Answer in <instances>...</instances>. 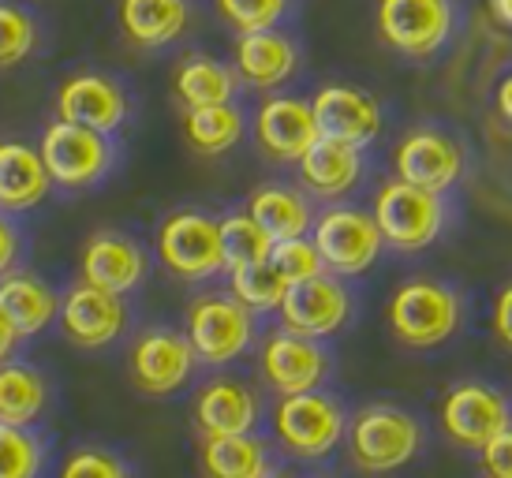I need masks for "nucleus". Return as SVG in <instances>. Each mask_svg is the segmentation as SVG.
Returning a JSON list of instances; mask_svg holds the SVG:
<instances>
[{
    "instance_id": "nucleus-1",
    "label": "nucleus",
    "mask_w": 512,
    "mask_h": 478,
    "mask_svg": "<svg viewBox=\"0 0 512 478\" xmlns=\"http://www.w3.org/2000/svg\"><path fill=\"white\" fill-rule=\"evenodd\" d=\"M464 322V296L445 281H404L389 299V329L404 348L427 352L456 337Z\"/></svg>"
},
{
    "instance_id": "nucleus-2",
    "label": "nucleus",
    "mask_w": 512,
    "mask_h": 478,
    "mask_svg": "<svg viewBox=\"0 0 512 478\" xmlns=\"http://www.w3.org/2000/svg\"><path fill=\"white\" fill-rule=\"evenodd\" d=\"M423 449V426L412 411L397 404H367L348 422V452L352 464L367 475H389L412 464Z\"/></svg>"
},
{
    "instance_id": "nucleus-3",
    "label": "nucleus",
    "mask_w": 512,
    "mask_h": 478,
    "mask_svg": "<svg viewBox=\"0 0 512 478\" xmlns=\"http://www.w3.org/2000/svg\"><path fill=\"white\" fill-rule=\"evenodd\" d=\"M460 30V0H378L382 42L408 60H434Z\"/></svg>"
},
{
    "instance_id": "nucleus-4",
    "label": "nucleus",
    "mask_w": 512,
    "mask_h": 478,
    "mask_svg": "<svg viewBox=\"0 0 512 478\" xmlns=\"http://www.w3.org/2000/svg\"><path fill=\"white\" fill-rule=\"evenodd\" d=\"M184 333L195 355H199V363L228 366L255 348L258 314L251 307H243L236 296L210 292V296H199L187 307Z\"/></svg>"
},
{
    "instance_id": "nucleus-5",
    "label": "nucleus",
    "mask_w": 512,
    "mask_h": 478,
    "mask_svg": "<svg viewBox=\"0 0 512 478\" xmlns=\"http://www.w3.org/2000/svg\"><path fill=\"white\" fill-rule=\"evenodd\" d=\"M273 434L299 460H322L344 441L348 415H344L341 400L322 389L292 393L281 396L273 408Z\"/></svg>"
},
{
    "instance_id": "nucleus-6",
    "label": "nucleus",
    "mask_w": 512,
    "mask_h": 478,
    "mask_svg": "<svg viewBox=\"0 0 512 478\" xmlns=\"http://www.w3.org/2000/svg\"><path fill=\"white\" fill-rule=\"evenodd\" d=\"M374 221L385 247L404 254L427 251L445 228V198L408 180H389L374 198Z\"/></svg>"
},
{
    "instance_id": "nucleus-7",
    "label": "nucleus",
    "mask_w": 512,
    "mask_h": 478,
    "mask_svg": "<svg viewBox=\"0 0 512 478\" xmlns=\"http://www.w3.org/2000/svg\"><path fill=\"white\" fill-rule=\"evenodd\" d=\"M42 161L57 187L68 191H83L101 183L116 165V146L113 135L94 131V127L72 124V120H53L42 131Z\"/></svg>"
},
{
    "instance_id": "nucleus-8",
    "label": "nucleus",
    "mask_w": 512,
    "mask_h": 478,
    "mask_svg": "<svg viewBox=\"0 0 512 478\" xmlns=\"http://www.w3.org/2000/svg\"><path fill=\"white\" fill-rule=\"evenodd\" d=\"M157 258L180 281H210L225 269L221 221L202 210H180L157 228Z\"/></svg>"
},
{
    "instance_id": "nucleus-9",
    "label": "nucleus",
    "mask_w": 512,
    "mask_h": 478,
    "mask_svg": "<svg viewBox=\"0 0 512 478\" xmlns=\"http://www.w3.org/2000/svg\"><path fill=\"white\" fill-rule=\"evenodd\" d=\"M311 239L318 254H322L326 269L337 273V277L367 273L385 247L374 213L356 210V206H333V210H326L314 221Z\"/></svg>"
},
{
    "instance_id": "nucleus-10",
    "label": "nucleus",
    "mask_w": 512,
    "mask_h": 478,
    "mask_svg": "<svg viewBox=\"0 0 512 478\" xmlns=\"http://www.w3.org/2000/svg\"><path fill=\"white\" fill-rule=\"evenodd\" d=\"M199 355L191 348L187 333L169 325H150L143 337L131 344L128 370L135 389L146 396H172L195 378Z\"/></svg>"
},
{
    "instance_id": "nucleus-11",
    "label": "nucleus",
    "mask_w": 512,
    "mask_h": 478,
    "mask_svg": "<svg viewBox=\"0 0 512 478\" xmlns=\"http://www.w3.org/2000/svg\"><path fill=\"white\" fill-rule=\"evenodd\" d=\"M57 322L75 348L98 352V348H109V344L124 337V329L131 322V310L124 296L79 281L60 296Z\"/></svg>"
},
{
    "instance_id": "nucleus-12",
    "label": "nucleus",
    "mask_w": 512,
    "mask_h": 478,
    "mask_svg": "<svg viewBox=\"0 0 512 478\" xmlns=\"http://www.w3.org/2000/svg\"><path fill=\"white\" fill-rule=\"evenodd\" d=\"M277 314H281V325L292 333L326 340L352 322V292H348L344 277L326 269L311 281L288 284L285 303Z\"/></svg>"
},
{
    "instance_id": "nucleus-13",
    "label": "nucleus",
    "mask_w": 512,
    "mask_h": 478,
    "mask_svg": "<svg viewBox=\"0 0 512 478\" xmlns=\"http://www.w3.org/2000/svg\"><path fill=\"white\" fill-rule=\"evenodd\" d=\"M512 426V408L505 393L483 381H460L441 400V430L464 449H483L501 430Z\"/></svg>"
},
{
    "instance_id": "nucleus-14",
    "label": "nucleus",
    "mask_w": 512,
    "mask_h": 478,
    "mask_svg": "<svg viewBox=\"0 0 512 478\" xmlns=\"http://www.w3.org/2000/svg\"><path fill=\"white\" fill-rule=\"evenodd\" d=\"M258 370L277 396L311 393V389H322V381L329 378V352L322 348V340L292 333L281 325L262 344Z\"/></svg>"
},
{
    "instance_id": "nucleus-15",
    "label": "nucleus",
    "mask_w": 512,
    "mask_h": 478,
    "mask_svg": "<svg viewBox=\"0 0 512 478\" xmlns=\"http://www.w3.org/2000/svg\"><path fill=\"white\" fill-rule=\"evenodd\" d=\"M57 116L72 124L116 135L131 116V94L116 75L105 71H75L57 90Z\"/></svg>"
},
{
    "instance_id": "nucleus-16",
    "label": "nucleus",
    "mask_w": 512,
    "mask_h": 478,
    "mask_svg": "<svg viewBox=\"0 0 512 478\" xmlns=\"http://www.w3.org/2000/svg\"><path fill=\"white\" fill-rule=\"evenodd\" d=\"M393 169H397V180L445 195L464 176V146L441 127H415L400 139Z\"/></svg>"
},
{
    "instance_id": "nucleus-17",
    "label": "nucleus",
    "mask_w": 512,
    "mask_h": 478,
    "mask_svg": "<svg viewBox=\"0 0 512 478\" xmlns=\"http://www.w3.org/2000/svg\"><path fill=\"white\" fill-rule=\"evenodd\" d=\"M318 139L311 101L296 94H273L258 105L255 113V142L258 150L277 161V165H299V157L307 154Z\"/></svg>"
},
{
    "instance_id": "nucleus-18",
    "label": "nucleus",
    "mask_w": 512,
    "mask_h": 478,
    "mask_svg": "<svg viewBox=\"0 0 512 478\" xmlns=\"http://www.w3.org/2000/svg\"><path fill=\"white\" fill-rule=\"evenodd\" d=\"M146 251L143 243L128 232L116 228H101L83 243L79 254V273L86 284L116 292V296H131L139 284L146 281Z\"/></svg>"
},
{
    "instance_id": "nucleus-19",
    "label": "nucleus",
    "mask_w": 512,
    "mask_h": 478,
    "mask_svg": "<svg viewBox=\"0 0 512 478\" xmlns=\"http://www.w3.org/2000/svg\"><path fill=\"white\" fill-rule=\"evenodd\" d=\"M318 135L352 146H370L382 131V105L374 94L359 90L352 83H329L322 86L311 101Z\"/></svg>"
},
{
    "instance_id": "nucleus-20",
    "label": "nucleus",
    "mask_w": 512,
    "mask_h": 478,
    "mask_svg": "<svg viewBox=\"0 0 512 478\" xmlns=\"http://www.w3.org/2000/svg\"><path fill=\"white\" fill-rule=\"evenodd\" d=\"M299 60H303V49L296 38L285 27H270L247 30L236 38L232 68L240 75V83L255 86V90H277L299 71Z\"/></svg>"
},
{
    "instance_id": "nucleus-21",
    "label": "nucleus",
    "mask_w": 512,
    "mask_h": 478,
    "mask_svg": "<svg viewBox=\"0 0 512 478\" xmlns=\"http://www.w3.org/2000/svg\"><path fill=\"white\" fill-rule=\"evenodd\" d=\"M258 396L251 385L236 378L206 381L195 396V426L202 437L251 434L258 426Z\"/></svg>"
},
{
    "instance_id": "nucleus-22",
    "label": "nucleus",
    "mask_w": 512,
    "mask_h": 478,
    "mask_svg": "<svg viewBox=\"0 0 512 478\" xmlns=\"http://www.w3.org/2000/svg\"><path fill=\"white\" fill-rule=\"evenodd\" d=\"M363 146H352V142H337L318 135L314 146L299 157V180L307 187V195L314 198H344L359 180H363Z\"/></svg>"
},
{
    "instance_id": "nucleus-23",
    "label": "nucleus",
    "mask_w": 512,
    "mask_h": 478,
    "mask_svg": "<svg viewBox=\"0 0 512 478\" xmlns=\"http://www.w3.org/2000/svg\"><path fill=\"white\" fill-rule=\"evenodd\" d=\"M53 176L45 169L42 150L19 139L0 142V210L27 213L49 198Z\"/></svg>"
},
{
    "instance_id": "nucleus-24",
    "label": "nucleus",
    "mask_w": 512,
    "mask_h": 478,
    "mask_svg": "<svg viewBox=\"0 0 512 478\" xmlns=\"http://www.w3.org/2000/svg\"><path fill=\"white\" fill-rule=\"evenodd\" d=\"M120 30L139 49H169L191 30V0H120Z\"/></svg>"
},
{
    "instance_id": "nucleus-25",
    "label": "nucleus",
    "mask_w": 512,
    "mask_h": 478,
    "mask_svg": "<svg viewBox=\"0 0 512 478\" xmlns=\"http://www.w3.org/2000/svg\"><path fill=\"white\" fill-rule=\"evenodd\" d=\"M0 310L15 325L19 337H38L42 329L57 322L60 296L49 281L27 269H12L0 277Z\"/></svg>"
},
{
    "instance_id": "nucleus-26",
    "label": "nucleus",
    "mask_w": 512,
    "mask_h": 478,
    "mask_svg": "<svg viewBox=\"0 0 512 478\" xmlns=\"http://www.w3.org/2000/svg\"><path fill=\"white\" fill-rule=\"evenodd\" d=\"M172 94L180 109H206V105H228L240 94V75L221 57L210 53H187L172 71Z\"/></svg>"
},
{
    "instance_id": "nucleus-27",
    "label": "nucleus",
    "mask_w": 512,
    "mask_h": 478,
    "mask_svg": "<svg viewBox=\"0 0 512 478\" xmlns=\"http://www.w3.org/2000/svg\"><path fill=\"white\" fill-rule=\"evenodd\" d=\"M247 213L266 228V236H270L273 243L307 236L314 228L311 198L303 195V191H296V187H285V183H266V187L251 191Z\"/></svg>"
},
{
    "instance_id": "nucleus-28",
    "label": "nucleus",
    "mask_w": 512,
    "mask_h": 478,
    "mask_svg": "<svg viewBox=\"0 0 512 478\" xmlns=\"http://www.w3.org/2000/svg\"><path fill=\"white\" fill-rule=\"evenodd\" d=\"M49 408V378L23 359L0 363V422L34 426Z\"/></svg>"
},
{
    "instance_id": "nucleus-29",
    "label": "nucleus",
    "mask_w": 512,
    "mask_h": 478,
    "mask_svg": "<svg viewBox=\"0 0 512 478\" xmlns=\"http://www.w3.org/2000/svg\"><path fill=\"white\" fill-rule=\"evenodd\" d=\"M199 467L202 478H262L270 471V456L255 434L202 437Z\"/></svg>"
},
{
    "instance_id": "nucleus-30",
    "label": "nucleus",
    "mask_w": 512,
    "mask_h": 478,
    "mask_svg": "<svg viewBox=\"0 0 512 478\" xmlns=\"http://www.w3.org/2000/svg\"><path fill=\"white\" fill-rule=\"evenodd\" d=\"M247 131V116L236 101L228 105H206V109H184V135L191 142V150H199L202 157L228 154Z\"/></svg>"
},
{
    "instance_id": "nucleus-31",
    "label": "nucleus",
    "mask_w": 512,
    "mask_h": 478,
    "mask_svg": "<svg viewBox=\"0 0 512 478\" xmlns=\"http://www.w3.org/2000/svg\"><path fill=\"white\" fill-rule=\"evenodd\" d=\"M273 239L266 236V228L258 225L251 213H228L221 221V251H225V269L255 266L270 258Z\"/></svg>"
},
{
    "instance_id": "nucleus-32",
    "label": "nucleus",
    "mask_w": 512,
    "mask_h": 478,
    "mask_svg": "<svg viewBox=\"0 0 512 478\" xmlns=\"http://www.w3.org/2000/svg\"><path fill=\"white\" fill-rule=\"evenodd\" d=\"M232 277V296L240 299L243 307H251L255 314H270V310H281L288 292V281L266 262H255V266H240L228 273Z\"/></svg>"
},
{
    "instance_id": "nucleus-33",
    "label": "nucleus",
    "mask_w": 512,
    "mask_h": 478,
    "mask_svg": "<svg viewBox=\"0 0 512 478\" xmlns=\"http://www.w3.org/2000/svg\"><path fill=\"white\" fill-rule=\"evenodd\" d=\"M38 42H42L38 15L15 0H0V68H15L34 57Z\"/></svg>"
},
{
    "instance_id": "nucleus-34",
    "label": "nucleus",
    "mask_w": 512,
    "mask_h": 478,
    "mask_svg": "<svg viewBox=\"0 0 512 478\" xmlns=\"http://www.w3.org/2000/svg\"><path fill=\"white\" fill-rule=\"evenodd\" d=\"M45 464L42 437L30 426L0 422V478H38Z\"/></svg>"
},
{
    "instance_id": "nucleus-35",
    "label": "nucleus",
    "mask_w": 512,
    "mask_h": 478,
    "mask_svg": "<svg viewBox=\"0 0 512 478\" xmlns=\"http://www.w3.org/2000/svg\"><path fill=\"white\" fill-rule=\"evenodd\" d=\"M214 8L236 34H247V30L285 27L296 12V0H214Z\"/></svg>"
},
{
    "instance_id": "nucleus-36",
    "label": "nucleus",
    "mask_w": 512,
    "mask_h": 478,
    "mask_svg": "<svg viewBox=\"0 0 512 478\" xmlns=\"http://www.w3.org/2000/svg\"><path fill=\"white\" fill-rule=\"evenodd\" d=\"M270 266L277 269L288 284L311 281V277H318V273H326L322 254H318V247H314V239H307V236L273 243V247H270Z\"/></svg>"
},
{
    "instance_id": "nucleus-37",
    "label": "nucleus",
    "mask_w": 512,
    "mask_h": 478,
    "mask_svg": "<svg viewBox=\"0 0 512 478\" xmlns=\"http://www.w3.org/2000/svg\"><path fill=\"white\" fill-rule=\"evenodd\" d=\"M60 478H131V467L109 449H75L64 467H60Z\"/></svg>"
},
{
    "instance_id": "nucleus-38",
    "label": "nucleus",
    "mask_w": 512,
    "mask_h": 478,
    "mask_svg": "<svg viewBox=\"0 0 512 478\" xmlns=\"http://www.w3.org/2000/svg\"><path fill=\"white\" fill-rule=\"evenodd\" d=\"M479 452H483L486 478H512V426L501 430L494 441H486Z\"/></svg>"
},
{
    "instance_id": "nucleus-39",
    "label": "nucleus",
    "mask_w": 512,
    "mask_h": 478,
    "mask_svg": "<svg viewBox=\"0 0 512 478\" xmlns=\"http://www.w3.org/2000/svg\"><path fill=\"white\" fill-rule=\"evenodd\" d=\"M19 258H23V232L12 221V213L0 210V277L12 273L19 266Z\"/></svg>"
},
{
    "instance_id": "nucleus-40",
    "label": "nucleus",
    "mask_w": 512,
    "mask_h": 478,
    "mask_svg": "<svg viewBox=\"0 0 512 478\" xmlns=\"http://www.w3.org/2000/svg\"><path fill=\"white\" fill-rule=\"evenodd\" d=\"M494 337L501 340V348L512 352V284H505L494 299Z\"/></svg>"
},
{
    "instance_id": "nucleus-41",
    "label": "nucleus",
    "mask_w": 512,
    "mask_h": 478,
    "mask_svg": "<svg viewBox=\"0 0 512 478\" xmlns=\"http://www.w3.org/2000/svg\"><path fill=\"white\" fill-rule=\"evenodd\" d=\"M19 333H15V325L4 318V310H0V363H8L15 355V348H19Z\"/></svg>"
},
{
    "instance_id": "nucleus-42",
    "label": "nucleus",
    "mask_w": 512,
    "mask_h": 478,
    "mask_svg": "<svg viewBox=\"0 0 512 478\" xmlns=\"http://www.w3.org/2000/svg\"><path fill=\"white\" fill-rule=\"evenodd\" d=\"M498 113L505 116V120H512V75H505L498 86Z\"/></svg>"
},
{
    "instance_id": "nucleus-43",
    "label": "nucleus",
    "mask_w": 512,
    "mask_h": 478,
    "mask_svg": "<svg viewBox=\"0 0 512 478\" xmlns=\"http://www.w3.org/2000/svg\"><path fill=\"white\" fill-rule=\"evenodd\" d=\"M486 4H490V15L501 27H512V0H486Z\"/></svg>"
},
{
    "instance_id": "nucleus-44",
    "label": "nucleus",
    "mask_w": 512,
    "mask_h": 478,
    "mask_svg": "<svg viewBox=\"0 0 512 478\" xmlns=\"http://www.w3.org/2000/svg\"><path fill=\"white\" fill-rule=\"evenodd\" d=\"M262 478H292V475H281V471H266Z\"/></svg>"
}]
</instances>
